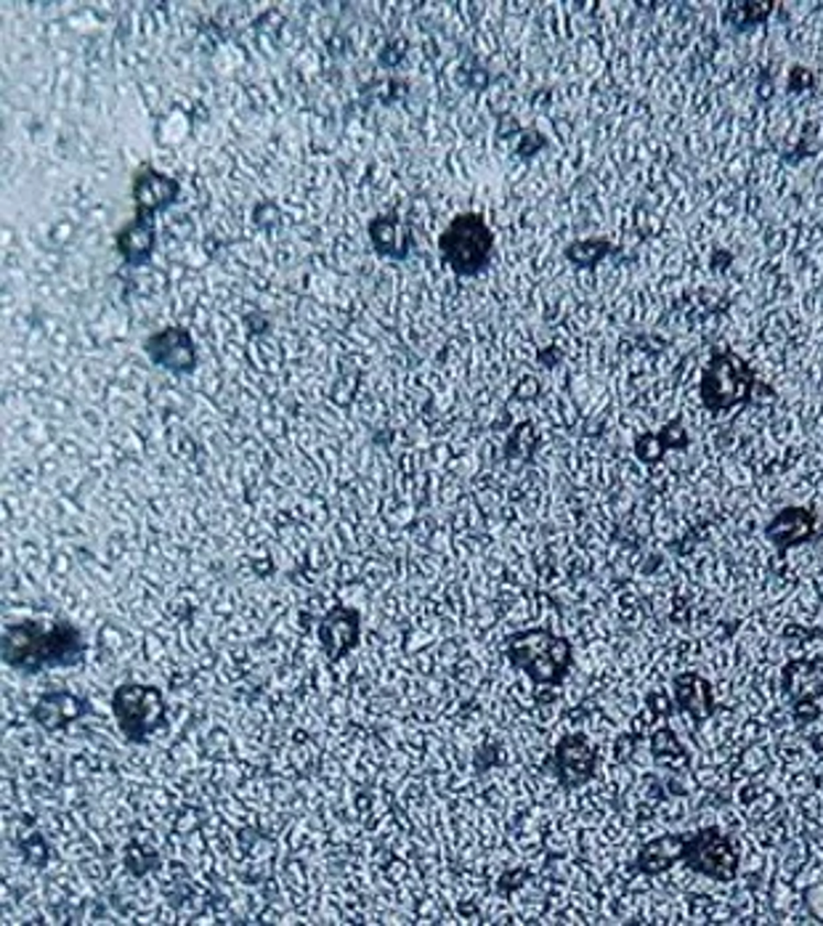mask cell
I'll return each mask as SVG.
<instances>
[{
	"mask_svg": "<svg viewBox=\"0 0 823 926\" xmlns=\"http://www.w3.org/2000/svg\"><path fill=\"white\" fill-rule=\"evenodd\" d=\"M444 261L455 269L459 276H476L489 265L491 250H495V237L489 226L484 224L476 213H465L446 226V231L438 239Z\"/></svg>",
	"mask_w": 823,
	"mask_h": 926,
	"instance_id": "cell-4",
	"label": "cell"
},
{
	"mask_svg": "<svg viewBox=\"0 0 823 926\" xmlns=\"http://www.w3.org/2000/svg\"><path fill=\"white\" fill-rule=\"evenodd\" d=\"M136 207H139V216H152L160 207L171 205L173 199L178 197V184L173 178L162 176V173L152 171V167H144V171L136 176Z\"/></svg>",
	"mask_w": 823,
	"mask_h": 926,
	"instance_id": "cell-13",
	"label": "cell"
},
{
	"mask_svg": "<svg viewBox=\"0 0 823 926\" xmlns=\"http://www.w3.org/2000/svg\"><path fill=\"white\" fill-rule=\"evenodd\" d=\"M755 388L757 380L747 359L734 351H721L712 356L704 369L699 396L710 412H728L738 404H747Z\"/></svg>",
	"mask_w": 823,
	"mask_h": 926,
	"instance_id": "cell-3",
	"label": "cell"
},
{
	"mask_svg": "<svg viewBox=\"0 0 823 926\" xmlns=\"http://www.w3.org/2000/svg\"><path fill=\"white\" fill-rule=\"evenodd\" d=\"M359 621L351 611H333L322 624V643L333 658L346 656L348 647L356 643Z\"/></svg>",
	"mask_w": 823,
	"mask_h": 926,
	"instance_id": "cell-16",
	"label": "cell"
},
{
	"mask_svg": "<svg viewBox=\"0 0 823 926\" xmlns=\"http://www.w3.org/2000/svg\"><path fill=\"white\" fill-rule=\"evenodd\" d=\"M773 11V3H747V0H741V3H730L728 6V19L738 28H755V24L765 22V17Z\"/></svg>",
	"mask_w": 823,
	"mask_h": 926,
	"instance_id": "cell-19",
	"label": "cell"
},
{
	"mask_svg": "<svg viewBox=\"0 0 823 926\" xmlns=\"http://www.w3.org/2000/svg\"><path fill=\"white\" fill-rule=\"evenodd\" d=\"M595 762H598V754L589 747L585 736H568L563 738L559 751H555V770H559V778L563 786H582L593 778Z\"/></svg>",
	"mask_w": 823,
	"mask_h": 926,
	"instance_id": "cell-9",
	"label": "cell"
},
{
	"mask_svg": "<svg viewBox=\"0 0 823 926\" xmlns=\"http://www.w3.org/2000/svg\"><path fill=\"white\" fill-rule=\"evenodd\" d=\"M651 754H653V760H659V762H664V765H680V767H685L689 765V751H685V747L683 743H680V738L675 736V730L672 728H659V730H653V736H651Z\"/></svg>",
	"mask_w": 823,
	"mask_h": 926,
	"instance_id": "cell-18",
	"label": "cell"
},
{
	"mask_svg": "<svg viewBox=\"0 0 823 926\" xmlns=\"http://www.w3.org/2000/svg\"><path fill=\"white\" fill-rule=\"evenodd\" d=\"M765 536L779 549H792L797 544L815 540V515L805 508L781 510L765 529Z\"/></svg>",
	"mask_w": 823,
	"mask_h": 926,
	"instance_id": "cell-11",
	"label": "cell"
},
{
	"mask_svg": "<svg viewBox=\"0 0 823 926\" xmlns=\"http://www.w3.org/2000/svg\"><path fill=\"white\" fill-rule=\"evenodd\" d=\"M152 244H154L152 224H149V218L144 216L136 218V221L120 235V250L128 263H144L149 258V252H152Z\"/></svg>",
	"mask_w": 823,
	"mask_h": 926,
	"instance_id": "cell-17",
	"label": "cell"
},
{
	"mask_svg": "<svg viewBox=\"0 0 823 926\" xmlns=\"http://www.w3.org/2000/svg\"><path fill=\"white\" fill-rule=\"evenodd\" d=\"M689 444V431H685V425L680 423V420H675V423L664 425L659 433H646V436H640L638 444H635V457H638L640 462L653 465L670 449H685Z\"/></svg>",
	"mask_w": 823,
	"mask_h": 926,
	"instance_id": "cell-14",
	"label": "cell"
},
{
	"mask_svg": "<svg viewBox=\"0 0 823 926\" xmlns=\"http://www.w3.org/2000/svg\"><path fill=\"white\" fill-rule=\"evenodd\" d=\"M810 83H813V77H810L808 69H800L797 67L792 73V88L800 90V88H810Z\"/></svg>",
	"mask_w": 823,
	"mask_h": 926,
	"instance_id": "cell-22",
	"label": "cell"
},
{
	"mask_svg": "<svg viewBox=\"0 0 823 926\" xmlns=\"http://www.w3.org/2000/svg\"><path fill=\"white\" fill-rule=\"evenodd\" d=\"M115 720L131 743H147L165 725V698L152 685H122L112 698Z\"/></svg>",
	"mask_w": 823,
	"mask_h": 926,
	"instance_id": "cell-5",
	"label": "cell"
},
{
	"mask_svg": "<svg viewBox=\"0 0 823 926\" xmlns=\"http://www.w3.org/2000/svg\"><path fill=\"white\" fill-rule=\"evenodd\" d=\"M90 706L86 698L73 696V693H45V696L35 706V720L43 725L45 730H59L73 725L80 717H86Z\"/></svg>",
	"mask_w": 823,
	"mask_h": 926,
	"instance_id": "cell-12",
	"label": "cell"
},
{
	"mask_svg": "<svg viewBox=\"0 0 823 926\" xmlns=\"http://www.w3.org/2000/svg\"><path fill=\"white\" fill-rule=\"evenodd\" d=\"M510 662L523 669L534 683L559 685L572 666V645L568 640L548 630H531L516 634L508 643Z\"/></svg>",
	"mask_w": 823,
	"mask_h": 926,
	"instance_id": "cell-2",
	"label": "cell"
},
{
	"mask_svg": "<svg viewBox=\"0 0 823 926\" xmlns=\"http://www.w3.org/2000/svg\"><path fill=\"white\" fill-rule=\"evenodd\" d=\"M792 711H794V720L797 722H815L821 717V706L815 698H805V701H794L792 704Z\"/></svg>",
	"mask_w": 823,
	"mask_h": 926,
	"instance_id": "cell-20",
	"label": "cell"
},
{
	"mask_svg": "<svg viewBox=\"0 0 823 926\" xmlns=\"http://www.w3.org/2000/svg\"><path fill=\"white\" fill-rule=\"evenodd\" d=\"M685 834H662V837L646 841L640 847L638 858H635V868L646 876H662V873L670 871L675 863H683L685 854Z\"/></svg>",
	"mask_w": 823,
	"mask_h": 926,
	"instance_id": "cell-10",
	"label": "cell"
},
{
	"mask_svg": "<svg viewBox=\"0 0 823 926\" xmlns=\"http://www.w3.org/2000/svg\"><path fill=\"white\" fill-rule=\"evenodd\" d=\"M144 351L154 364L171 369V372H192L194 364H197V351H194L192 335L178 327L162 329V333L152 335V338L147 340Z\"/></svg>",
	"mask_w": 823,
	"mask_h": 926,
	"instance_id": "cell-7",
	"label": "cell"
},
{
	"mask_svg": "<svg viewBox=\"0 0 823 926\" xmlns=\"http://www.w3.org/2000/svg\"><path fill=\"white\" fill-rule=\"evenodd\" d=\"M683 863L691 871L712 879V882L730 884L738 879L741 858H738L734 839L725 837L715 826H704L696 828V831H689V837H685Z\"/></svg>",
	"mask_w": 823,
	"mask_h": 926,
	"instance_id": "cell-6",
	"label": "cell"
},
{
	"mask_svg": "<svg viewBox=\"0 0 823 926\" xmlns=\"http://www.w3.org/2000/svg\"><path fill=\"white\" fill-rule=\"evenodd\" d=\"M3 658L6 664L28 675L51 666H73L83 658V638L69 624L19 621L6 627Z\"/></svg>",
	"mask_w": 823,
	"mask_h": 926,
	"instance_id": "cell-1",
	"label": "cell"
},
{
	"mask_svg": "<svg viewBox=\"0 0 823 926\" xmlns=\"http://www.w3.org/2000/svg\"><path fill=\"white\" fill-rule=\"evenodd\" d=\"M800 677H794L792 672H781V688L789 698L794 701H805V698H815L823 693V662H792L789 664Z\"/></svg>",
	"mask_w": 823,
	"mask_h": 926,
	"instance_id": "cell-15",
	"label": "cell"
},
{
	"mask_svg": "<svg viewBox=\"0 0 823 926\" xmlns=\"http://www.w3.org/2000/svg\"><path fill=\"white\" fill-rule=\"evenodd\" d=\"M672 704H675V701H672V698H667L664 693H659V690L648 693V706H651L653 711H659V715H670Z\"/></svg>",
	"mask_w": 823,
	"mask_h": 926,
	"instance_id": "cell-21",
	"label": "cell"
},
{
	"mask_svg": "<svg viewBox=\"0 0 823 926\" xmlns=\"http://www.w3.org/2000/svg\"><path fill=\"white\" fill-rule=\"evenodd\" d=\"M672 701L678 704L680 711L691 717L693 722H706L715 717L717 701L712 696L710 679L699 675V672H680L672 679Z\"/></svg>",
	"mask_w": 823,
	"mask_h": 926,
	"instance_id": "cell-8",
	"label": "cell"
}]
</instances>
